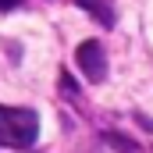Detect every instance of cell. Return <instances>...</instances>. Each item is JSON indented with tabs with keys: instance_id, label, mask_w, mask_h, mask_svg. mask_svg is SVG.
Returning <instances> with one entry per match:
<instances>
[{
	"instance_id": "1",
	"label": "cell",
	"mask_w": 153,
	"mask_h": 153,
	"mask_svg": "<svg viewBox=\"0 0 153 153\" xmlns=\"http://www.w3.org/2000/svg\"><path fill=\"white\" fill-rule=\"evenodd\" d=\"M39 139V114L29 107H4L0 103V146L29 150Z\"/></svg>"
},
{
	"instance_id": "2",
	"label": "cell",
	"mask_w": 153,
	"mask_h": 153,
	"mask_svg": "<svg viewBox=\"0 0 153 153\" xmlns=\"http://www.w3.org/2000/svg\"><path fill=\"white\" fill-rule=\"evenodd\" d=\"M75 64H78V71L89 78V82H103L107 78V57H103L100 39H85L78 46L75 50Z\"/></svg>"
},
{
	"instance_id": "3",
	"label": "cell",
	"mask_w": 153,
	"mask_h": 153,
	"mask_svg": "<svg viewBox=\"0 0 153 153\" xmlns=\"http://www.w3.org/2000/svg\"><path fill=\"white\" fill-rule=\"evenodd\" d=\"M78 4H85V11H93V18L100 25H114V14H111V7L103 0H78Z\"/></svg>"
},
{
	"instance_id": "4",
	"label": "cell",
	"mask_w": 153,
	"mask_h": 153,
	"mask_svg": "<svg viewBox=\"0 0 153 153\" xmlns=\"http://www.w3.org/2000/svg\"><path fill=\"white\" fill-rule=\"evenodd\" d=\"M107 143L117 146V150H125V153H135V143H132V139H125V135H117V132H107Z\"/></svg>"
},
{
	"instance_id": "5",
	"label": "cell",
	"mask_w": 153,
	"mask_h": 153,
	"mask_svg": "<svg viewBox=\"0 0 153 153\" xmlns=\"http://www.w3.org/2000/svg\"><path fill=\"white\" fill-rule=\"evenodd\" d=\"M18 4H22V0H0V11H14Z\"/></svg>"
}]
</instances>
